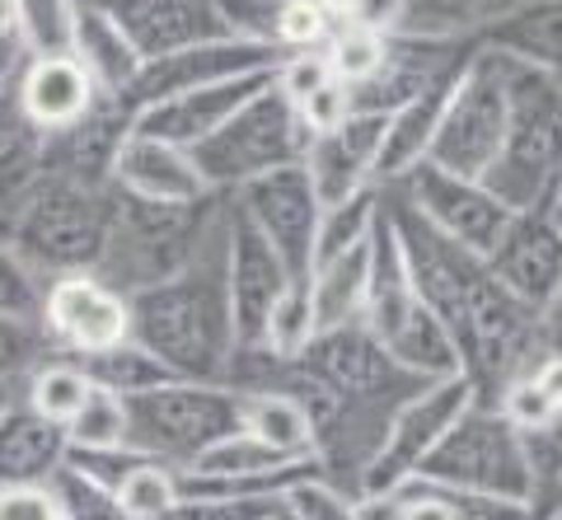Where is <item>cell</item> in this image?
<instances>
[{
	"label": "cell",
	"mask_w": 562,
	"mask_h": 520,
	"mask_svg": "<svg viewBox=\"0 0 562 520\" xmlns=\"http://www.w3.org/2000/svg\"><path fill=\"white\" fill-rule=\"evenodd\" d=\"M132 342L179 380H225L239 352L231 305V202L202 253L165 286L132 296Z\"/></svg>",
	"instance_id": "cell-1"
},
{
	"label": "cell",
	"mask_w": 562,
	"mask_h": 520,
	"mask_svg": "<svg viewBox=\"0 0 562 520\" xmlns=\"http://www.w3.org/2000/svg\"><path fill=\"white\" fill-rule=\"evenodd\" d=\"M231 197H202V202H150L113 188V216L109 239H103L94 276L109 282L122 296H140L150 286L173 282L192 258L202 253L211 230L225 216Z\"/></svg>",
	"instance_id": "cell-2"
},
{
	"label": "cell",
	"mask_w": 562,
	"mask_h": 520,
	"mask_svg": "<svg viewBox=\"0 0 562 520\" xmlns=\"http://www.w3.org/2000/svg\"><path fill=\"white\" fill-rule=\"evenodd\" d=\"M113 216V183H94L80 173L43 169V179L29 188V197L14 206L5 225L10 245L47 286L57 276L94 272Z\"/></svg>",
	"instance_id": "cell-3"
},
{
	"label": "cell",
	"mask_w": 562,
	"mask_h": 520,
	"mask_svg": "<svg viewBox=\"0 0 562 520\" xmlns=\"http://www.w3.org/2000/svg\"><path fill=\"white\" fill-rule=\"evenodd\" d=\"M361 324L384 342V352L403 371H413L422 380L464 375L460 347L446 334V324L427 309V301L417 296L408 263H403V249H398V235H394V221L384 216V202L375 221V268H371V296H366Z\"/></svg>",
	"instance_id": "cell-4"
},
{
	"label": "cell",
	"mask_w": 562,
	"mask_h": 520,
	"mask_svg": "<svg viewBox=\"0 0 562 520\" xmlns=\"http://www.w3.org/2000/svg\"><path fill=\"white\" fill-rule=\"evenodd\" d=\"M127 418L132 450L188 470L202 450L244 431V394L225 380H165L127 398Z\"/></svg>",
	"instance_id": "cell-5"
},
{
	"label": "cell",
	"mask_w": 562,
	"mask_h": 520,
	"mask_svg": "<svg viewBox=\"0 0 562 520\" xmlns=\"http://www.w3.org/2000/svg\"><path fill=\"white\" fill-rule=\"evenodd\" d=\"M562 173V84L535 66L512 61V123L487 188L512 212H530L553 193Z\"/></svg>",
	"instance_id": "cell-6"
},
{
	"label": "cell",
	"mask_w": 562,
	"mask_h": 520,
	"mask_svg": "<svg viewBox=\"0 0 562 520\" xmlns=\"http://www.w3.org/2000/svg\"><path fill=\"white\" fill-rule=\"evenodd\" d=\"M305 146H310V132L301 123V113L281 99L277 84H268L221 132H211L202 146H192V165H198L202 183L216 197H235L239 188L268 179L277 169L305 165Z\"/></svg>",
	"instance_id": "cell-7"
},
{
	"label": "cell",
	"mask_w": 562,
	"mask_h": 520,
	"mask_svg": "<svg viewBox=\"0 0 562 520\" xmlns=\"http://www.w3.org/2000/svg\"><path fill=\"white\" fill-rule=\"evenodd\" d=\"M413 483L446 493H483V497H512L530 501V450L525 431L506 418L497 404H473L464 418L446 431V441L431 450Z\"/></svg>",
	"instance_id": "cell-8"
},
{
	"label": "cell",
	"mask_w": 562,
	"mask_h": 520,
	"mask_svg": "<svg viewBox=\"0 0 562 520\" xmlns=\"http://www.w3.org/2000/svg\"><path fill=\"white\" fill-rule=\"evenodd\" d=\"M506 123H512V57L479 47L441 117L427 165L483 183L506 146Z\"/></svg>",
	"instance_id": "cell-9"
},
{
	"label": "cell",
	"mask_w": 562,
	"mask_h": 520,
	"mask_svg": "<svg viewBox=\"0 0 562 520\" xmlns=\"http://www.w3.org/2000/svg\"><path fill=\"white\" fill-rule=\"evenodd\" d=\"M295 361L319 385H328L338 398L361 408H398L422 385H431V380L403 371L366 324H342V328H328V334H314V342Z\"/></svg>",
	"instance_id": "cell-10"
},
{
	"label": "cell",
	"mask_w": 562,
	"mask_h": 520,
	"mask_svg": "<svg viewBox=\"0 0 562 520\" xmlns=\"http://www.w3.org/2000/svg\"><path fill=\"white\" fill-rule=\"evenodd\" d=\"M473 398L479 394H473L469 375L431 380L413 398H403L390 431H384V445L371 464V474L361 483V493H394L403 483H413L422 474V464L431 460V450L446 441V431L464 418V408Z\"/></svg>",
	"instance_id": "cell-11"
},
{
	"label": "cell",
	"mask_w": 562,
	"mask_h": 520,
	"mask_svg": "<svg viewBox=\"0 0 562 520\" xmlns=\"http://www.w3.org/2000/svg\"><path fill=\"white\" fill-rule=\"evenodd\" d=\"M390 188H398L431 221V230H441L450 245L469 249L473 258H492V249L502 245V235L516 221V212L487 183L460 179V173L436 169V165H422L403 183H390Z\"/></svg>",
	"instance_id": "cell-12"
},
{
	"label": "cell",
	"mask_w": 562,
	"mask_h": 520,
	"mask_svg": "<svg viewBox=\"0 0 562 520\" xmlns=\"http://www.w3.org/2000/svg\"><path fill=\"white\" fill-rule=\"evenodd\" d=\"M235 206L249 216L254 230L281 253L291 282H310L314 276V245H319V216L324 202L314 193L305 165H286L235 193Z\"/></svg>",
	"instance_id": "cell-13"
},
{
	"label": "cell",
	"mask_w": 562,
	"mask_h": 520,
	"mask_svg": "<svg viewBox=\"0 0 562 520\" xmlns=\"http://www.w3.org/2000/svg\"><path fill=\"white\" fill-rule=\"evenodd\" d=\"M43 334L61 357H99L132 338V301L94 272L57 276L43 291Z\"/></svg>",
	"instance_id": "cell-14"
},
{
	"label": "cell",
	"mask_w": 562,
	"mask_h": 520,
	"mask_svg": "<svg viewBox=\"0 0 562 520\" xmlns=\"http://www.w3.org/2000/svg\"><path fill=\"white\" fill-rule=\"evenodd\" d=\"M277 66H281V52L231 38V33H216V38L169 52L160 61H146V71H140L136 90H132V109H146V103H160V99L188 94V90H206V84H221V80L268 76Z\"/></svg>",
	"instance_id": "cell-15"
},
{
	"label": "cell",
	"mask_w": 562,
	"mask_h": 520,
	"mask_svg": "<svg viewBox=\"0 0 562 520\" xmlns=\"http://www.w3.org/2000/svg\"><path fill=\"white\" fill-rule=\"evenodd\" d=\"M291 291V272L281 253L262 239L249 216L231 197V305H235V342L239 352H258L268 338L272 309Z\"/></svg>",
	"instance_id": "cell-16"
},
{
	"label": "cell",
	"mask_w": 562,
	"mask_h": 520,
	"mask_svg": "<svg viewBox=\"0 0 562 520\" xmlns=\"http://www.w3.org/2000/svg\"><path fill=\"white\" fill-rule=\"evenodd\" d=\"M487 268L516 301L549 315L562 296V225L549 216V206L516 212L512 230L492 249Z\"/></svg>",
	"instance_id": "cell-17"
},
{
	"label": "cell",
	"mask_w": 562,
	"mask_h": 520,
	"mask_svg": "<svg viewBox=\"0 0 562 520\" xmlns=\"http://www.w3.org/2000/svg\"><path fill=\"white\" fill-rule=\"evenodd\" d=\"M384 123H390V117L351 113L342 127L310 136L305 173H310V183H314V193H319L324 206H338L347 197L380 188L375 165H380V146H384Z\"/></svg>",
	"instance_id": "cell-18"
},
{
	"label": "cell",
	"mask_w": 562,
	"mask_h": 520,
	"mask_svg": "<svg viewBox=\"0 0 562 520\" xmlns=\"http://www.w3.org/2000/svg\"><path fill=\"white\" fill-rule=\"evenodd\" d=\"M268 84H272V71L268 76L221 80V84H206V90H188V94H173V99H160V103H146V109H136V132L192 150V146H202L211 132H221L225 123H231L244 103H254Z\"/></svg>",
	"instance_id": "cell-19"
},
{
	"label": "cell",
	"mask_w": 562,
	"mask_h": 520,
	"mask_svg": "<svg viewBox=\"0 0 562 520\" xmlns=\"http://www.w3.org/2000/svg\"><path fill=\"white\" fill-rule=\"evenodd\" d=\"M94 5L109 10V20L140 52V61H160L169 52L221 33L211 0H94Z\"/></svg>",
	"instance_id": "cell-20"
},
{
	"label": "cell",
	"mask_w": 562,
	"mask_h": 520,
	"mask_svg": "<svg viewBox=\"0 0 562 520\" xmlns=\"http://www.w3.org/2000/svg\"><path fill=\"white\" fill-rule=\"evenodd\" d=\"M113 188L132 197H150V202H202V197H216L211 188L202 183L198 165H192V150L183 146H169L160 136H146V132H127L117 160H113Z\"/></svg>",
	"instance_id": "cell-21"
},
{
	"label": "cell",
	"mask_w": 562,
	"mask_h": 520,
	"mask_svg": "<svg viewBox=\"0 0 562 520\" xmlns=\"http://www.w3.org/2000/svg\"><path fill=\"white\" fill-rule=\"evenodd\" d=\"M20 103L24 113L38 123L47 136L76 127L80 117L94 113V103L103 99L99 80L85 71V61L76 52H61V57H29L24 76H20Z\"/></svg>",
	"instance_id": "cell-22"
},
{
	"label": "cell",
	"mask_w": 562,
	"mask_h": 520,
	"mask_svg": "<svg viewBox=\"0 0 562 520\" xmlns=\"http://www.w3.org/2000/svg\"><path fill=\"white\" fill-rule=\"evenodd\" d=\"M66 455H70L66 427L43 418V412H33L24 404V385H20V398H14L5 408V418H0V488L47 483L66 464Z\"/></svg>",
	"instance_id": "cell-23"
},
{
	"label": "cell",
	"mask_w": 562,
	"mask_h": 520,
	"mask_svg": "<svg viewBox=\"0 0 562 520\" xmlns=\"http://www.w3.org/2000/svg\"><path fill=\"white\" fill-rule=\"evenodd\" d=\"M479 47L535 66L562 84V0H516L479 33Z\"/></svg>",
	"instance_id": "cell-24"
},
{
	"label": "cell",
	"mask_w": 562,
	"mask_h": 520,
	"mask_svg": "<svg viewBox=\"0 0 562 520\" xmlns=\"http://www.w3.org/2000/svg\"><path fill=\"white\" fill-rule=\"evenodd\" d=\"M70 52L85 61V71L99 80L103 94L132 103V90H136L140 71H146V61H140V52L132 47L127 33L109 20V10H99L94 0H80V10H76V43H70Z\"/></svg>",
	"instance_id": "cell-25"
},
{
	"label": "cell",
	"mask_w": 562,
	"mask_h": 520,
	"mask_svg": "<svg viewBox=\"0 0 562 520\" xmlns=\"http://www.w3.org/2000/svg\"><path fill=\"white\" fill-rule=\"evenodd\" d=\"M47 169V132L33 123L20 103V90L0 94V230L10 225L14 206Z\"/></svg>",
	"instance_id": "cell-26"
},
{
	"label": "cell",
	"mask_w": 562,
	"mask_h": 520,
	"mask_svg": "<svg viewBox=\"0 0 562 520\" xmlns=\"http://www.w3.org/2000/svg\"><path fill=\"white\" fill-rule=\"evenodd\" d=\"M371 268H375V235L366 239V245L314 268V276H310L314 334H328V328H342V324H361L366 296H371Z\"/></svg>",
	"instance_id": "cell-27"
},
{
	"label": "cell",
	"mask_w": 562,
	"mask_h": 520,
	"mask_svg": "<svg viewBox=\"0 0 562 520\" xmlns=\"http://www.w3.org/2000/svg\"><path fill=\"white\" fill-rule=\"evenodd\" d=\"M244 431L291 460H314V422L295 394H281V389L244 394Z\"/></svg>",
	"instance_id": "cell-28"
},
{
	"label": "cell",
	"mask_w": 562,
	"mask_h": 520,
	"mask_svg": "<svg viewBox=\"0 0 562 520\" xmlns=\"http://www.w3.org/2000/svg\"><path fill=\"white\" fill-rule=\"evenodd\" d=\"M90 394H94L90 371H85L76 357H61V352L43 357L38 366L24 375V404L33 412H43V418H52L57 427L76 422V412L90 404Z\"/></svg>",
	"instance_id": "cell-29"
},
{
	"label": "cell",
	"mask_w": 562,
	"mask_h": 520,
	"mask_svg": "<svg viewBox=\"0 0 562 520\" xmlns=\"http://www.w3.org/2000/svg\"><path fill=\"white\" fill-rule=\"evenodd\" d=\"M497 408L512 418L520 431H539L562 418V352H543L530 371H520L512 385L502 389Z\"/></svg>",
	"instance_id": "cell-30"
},
{
	"label": "cell",
	"mask_w": 562,
	"mask_h": 520,
	"mask_svg": "<svg viewBox=\"0 0 562 520\" xmlns=\"http://www.w3.org/2000/svg\"><path fill=\"white\" fill-rule=\"evenodd\" d=\"M512 5L516 0H408L403 33H422V38H479Z\"/></svg>",
	"instance_id": "cell-31"
},
{
	"label": "cell",
	"mask_w": 562,
	"mask_h": 520,
	"mask_svg": "<svg viewBox=\"0 0 562 520\" xmlns=\"http://www.w3.org/2000/svg\"><path fill=\"white\" fill-rule=\"evenodd\" d=\"M85 371H90V380L99 389H113L122 398H132L140 389H155V385H165V380H179V375H169L160 361H155L140 342H122V347H109V352H99V357H76Z\"/></svg>",
	"instance_id": "cell-32"
},
{
	"label": "cell",
	"mask_w": 562,
	"mask_h": 520,
	"mask_svg": "<svg viewBox=\"0 0 562 520\" xmlns=\"http://www.w3.org/2000/svg\"><path fill=\"white\" fill-rule=\"evenodd\" d=\"M390 47H394V38H384V33L357 29V24H338L333 29V38L324 43V61H328L333 80H342L351 90V84H361V80H371L375 71H384Z\"/></svg>",
	"instance_id": "cell-33"
},
{
	"label": "cell",
	"mask_w": 562,
	"mask_h": 520,
	"mask_svg": "<svg viewBox=\"0 0 562 520\" xmlns=\"http://www.w3.org/2000/svg\"><path fill=\"white\" fill-rule=\"evenodd\" d=\"M530 450V511L535 520H562V418L525 431Z\"/></svg>",
	"instance_id": "cell-34"
},
{
	"label": "cell",
	"mask_w": 562,
	"mask_h": 520,
	"mask_svg": "<svg viewBox=\"0 0 562 520\" xmlns=\"http://www.w3.org/2000/svg\"><path fill=\"white\" fill-rule=\"evenodd\" d=\"M80 0H20V43L29 57H61L76 43Z\"/></svg>",
	"instance_id": "cell-35"
},
{
	"label": "cell",
	"mask_w": 562,
	"mask_h": 520,
	"mask_svg": "<svg viewBox=\"0 0 562 520\" xmlns=\"http://www.w3.org/2000/svg\"><path fill=\"white\" fill-rule=\"evenodd\" d=\"M117 497H122V507H127L132 520H169L183 507V483H179V470H173V464L146 460L127 483H122Z\"/></svg>",
	"instance_id": "cell-36"
},
{
	"label": "cell",
	"mask_w": 562,
	"mask_h": 520,
	"mask_svg": "<svg viewBox=\"0 0 562 520\" xmlns=\"http://www.w3.org/2000/svg\"><path fill=\"white\" fill-rule=\"evenodd\" d=\"M47 488H52V497H57L61 520H132L113 488H103V483H94L80 470H70V464H61V470L47 478Z\"/></svg>",
	"instance_id": "cell-37"
},
{
	"label": "cell",
	"mask_w": 562,
	"mask_h": 520,
	"mask_svg": "<svg viewBox=\"0 0 562 520\" xmlns=\"http://www.w3.org/2000/svg\"><path fill=\"white\" fill-rule=\"evenodd\" d=\"M127 431H132L127 398L94 385L90 404L76 412V422L66 427V437H70L76 450H109V445H127Z\"/></svg>",
	"instance_id": "cell-38"
},
{
	"label": "cell",
	"mask_w": 562,
	"mask_h": 520,
	"mask_svg": "<svg viewBox=\"0 0 562 520\" xmlns=\"http://www.w3.org/2000/svg\"><path fill=\"white\" fill-rule=\"evenodd\" d=\"M286 5L291 0H211L221 33L258 43V47H272V52H281V20H286ZM281 57H286V52H281Z\"/></svg>",
	"instance_id": "cell-39"
},
{
	"label": "cell",
	"mask_w": 562,
	"mask_h": 520,
	"mask_svg": "<svg viewBox=\"0 0 562 520\" xmlns=\"http://www.w3.org/2000/svg\"><path fill=\"white\" fill-rule=\"evenodd\" d=\"M43 291L47 286L33 276V268L20 258V249L10 245V235L0 230V315L43 324Z\"/></svg>",
	"instance_id": "cell-40"
},
{
	"label": "cell",
	"mask_w": 562,
	"mask_h": 520,
	"mask_svg": "<svg viewBox=\"0 0 562 520\" xmlns=\"http://www.w3.org/2000/svg\"><path fill=\"white\" fill-rule=\"evenodd\" d=\"M43 357H52L43 324L0 315V385H14V380H24Z\"/></svg>",
	"instance_id": "cell-41"
},
{
	"label": "cell",
	"mask_w": 562,
	"mask_h": 520,
	"mask_svg": "<svg viewBox=\"0 0 562 520\" xmlns=\"http://www.w3.org/2000/svg\"><path fill=\"white\" fill-rule=\"evenodd\" d=\"M286 520H357V497L328 483L324 474L305 478L286 493Z\"/></svg>",
	"instance_id": "cell-42"
},
{
	"label": "cell",
	"mask_w": 562,
	"mask_h": 520,
	"mask_svg": "<svg viewBox=\"0 0 562 520\" xmlns=\"http://www.w3.org/2000/svg\"><path fill=\"white\" fill-rule=\"evenodd\" d=\"M286 497H183L169 520H281Z\"/></svg>",
	"instance_id": "cell-43"
},
{
	"label": "cell",
	"mask_w": 562,
	"mask_h": 520,
	"mask_svg": "<svg viewBox=\"0 0 562 520\" xmlns=\"http://www.w3.org/2000/svg\"><path fill=\"white\" fill-rule=\"evenodd\" d=\"M328 80H333V71H328L324 52H286L281 66L272 71V84L281 90V99H286L291 109H301L305 99H314Z\"/></svg>",
	"instance_id": "cell-44"
},
{
	"label": "cell",
	"mask_w": 562,
	"mask_h": 520,
	"mask_svg": "<svg viewBox=\"0 0 562 520\" xmlns=\"http://www.w3.org/2000/svg\"><path fill=\"white\" fill-rule=\"evenodd\" d=\"M146 460L150 455H140L132 445H109V450H76L70 445V455H66L70 470L90 474L94 483H103V488H113V493H122V483H127Z\"/></svg>",
	"instance_id": "cell-45"
},
{
	"label": "cell",
	"mask_w": 562,
	"mask_h": 520,
	"mask_svg": "<svg viewBox=\"0 0 562 520\" xmlns=\"http://www.w3.org/2000/svg\"><path fill=\"white\" fill-rule=\"evenodd\" d=\"M295 113H301V123H305L310 136H324V132L342 127L347 117H351V90H347L342 80H328L324 90L314 94V99H305Z\"/></svg>",
	"instance_id": "cell-46"
},
{
	"label": "cell",
	"mask_w": 562,
	"mask_h": 520,
	"mask_svg": "<svg viewBox=\"0 0 562 520\" xmlns=\"http://www.w3.org/2000/svg\"><path fill=\"white\" fill-rule=\"evenodd\" d=\"M0 520H61V507L47 483H20L0 488Z\"/></svg>",
	"instance_id": "cell-47"
},
{
	"label": "cell",
	"mask_w": 562,
	"mask_h": 520,
	"mask_svg": "<svg viewBox=\"0 0 562 520\" xmlns=\"http://www.w3.org/2000/svg\"><path fill=\"white\" fill-rule=\"evenodd\" d=\"M446 493V488H436ZM454 507V520H535L530 501H512V497H483V493H446Z\"/></svg>",
	"instance_id": "cell-48"
},
{
	"label": "cell",
	"mask_w": 562,
	"mask_h": 520,
	"mask_svg": "<svg viewBox=\"0 0 562 520\" xmlns=\"http://www.w3.org/2000/svg\"><path fill=\"white\" fill-rule=\"evenodd\" d=\"M351 24L371 29V33H384V38H398L403 24H408V0H357Z\"/></svg>",
	"instance_id": "cell-49"
},
{
	"label": "cell",
	"mask_w": 562,
	"mask_h": 520,
	"mask_svg": "<svg viewBox=\"0 0 562 520\" xmlns=\"http://www.w3.org/2000/svg\"><path fill=\"white\" fill-rule=\"evenodd\" d=\"M403 497H408V520H454L446 493L427 488V483H403Z\"/></svg>",
	"instance_id": "cell-50"
},
{
	"label": "cell",
	"mask_w": 562,
	"mask_h": 520,
	"mask_svg": "<svg viewBox=\"0 0 562 520\" xmlns=\"http://www.w3.org/2000/svg\"><path fill=\"white\" fill-rule=\"evenodd\" d=\"M357 520H408V497H403V488L361 493L357 497Z\"/></svg>",
	"instance_id": "cell-51"
},
{
	"label": "cell",
	"mask_w": 562,
	"mask_h": 520,
	"mask_svg": "<svg viewBox=\"0 0 562 520\" xmlns=\"http://www.w3.org/2000/svg\"><path fill=\"white\" fill-rule=\"evenodd\" d=\"M24 66H29V47L20 38H0V94H10L20 84Z\"/></svg>",
	"instance_id": "cell-52"
},
{
	"label": "cell",
	"mask_w": 562,
	"mask_h": 520,
	"mask_svg": "<svg viewBox=\"0 0 562 520\" xmlns=\"http://www.w3.org/2000/svg\"><path fill=\"white\" fill-rule=\"evenodd\" d=\"M0 38H20V0H0Z\"/></svg>",
	"instance_id": "cell-53"
},
{
	"label": "cell",
	"mask_w": 562,
	"mask_h": 520,
	"mask_svg": "<svg viewBox=\"0 0 562 520\" xmlns=\"http://www.w3.org/2000/svg\"><path fill=\"white\" fill-rule=\"evenodd\" d=\"M319 10L328 14L333 24H351V14H357V0H319Z\"/></svg>",
	"instance_id": "cell-54"
},
{
	"label": "cell",
	"mask_w": 562,
	"mask_h": 520,
	"mask_svg": "<svg viewBox=\"0 0 562 520\" xmlns=\"http://www.w3.org/2000/svg\"><path fill=\"white\" fill-rule=\"evenodd\" d=\"M543 324H549V347L553 352H562V296H558V305L543 315Z\"/></svg>",
	"instance_id": "cell-55"
},
{
	"label": "cell",
	"mask_w": 562,
	"mask_h": 520,
	"mask_svg": "<svg viewBox=\"0 0 562 520\" xmlns=\"http://www.w3.org/2000/svg\"><path fill=\"white\" fill-rule=\"evenodd\" d=\"M20 385H24V380H14V385H0V418H5V408L20 398Z\"/></svg>",
	"instance_id": "cell-56"
},
{
	"label": "cell",
	"mask_w": 562,
	"mask_h": 520,
	"mask_svg": "<svg viewBox=\"0 0 562 520\" xmlns=\"http://www.w3.org/2000/svg\"><path fill=\"white\" fill-rule=\"evenodd\" d=\"M281 520H286V511H281Z\"/></svg>",
	"instance_id": "cell-57"
}]
</instances>
